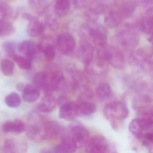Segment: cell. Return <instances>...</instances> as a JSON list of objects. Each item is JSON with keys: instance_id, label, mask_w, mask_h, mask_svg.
<instances>
[{"instance_id": "484cf974", "label": "cell", "mask_w": 153, "mask_h": 153, "mask_svg": "<svg viewBox=\"0 0 153 153\" xmlns=\"http://www.w3.org/2000/svg\"><path fill=\"white\" fill-rule=\"evenodd\" d=\"M122 17L119 12L111 11L105 15L104 22L109 27H114L118 26L121 22Z\"/></svg>"}, {"instance_id": "f1b7e54d", "label": "cell", "mask_w": 153, "mask_h": 153, "mask_svg": "<svg viewBox=\"0 0 153 153\" xmlns=\"http://www.w3.org/2000/svg\"><path fill=\"white\" fill-rule=\"evenodd\" d=\"M30 7L39 15L44 13L47 8V0H28Z\"/></svg>"}, {"instance_id": "6da1fadb", "label": "cell", "mask_w": 153, "mask_h": 153, "mask_svg": "<svg viewBox=\"0 0 153 153\" xmlns=\"http://www.w3.org/2000/svg\"><path fill=\"white\" fill-rule=\"evenodd\" d=\"M79 35L83 40L92 42L99 48L106 44L108 32L102 25L90 22L79 28Z\"/></svg>"}, {"instance_id": "7c38bea8", "label": "cell", "mask_w": 153, "mask_h": 153, "mask_svg": "<svg viewBox=\"0 0 153 153\" xmlns=\"http://www.w3.org/2000/svg\"><path fill=\"white\" fill-rule=\"evenodd\" d=\"M71 137L74 139L78 146L86 145L90 139L88 130L81 124L76 123L71 127Z\"/></svg>"}, {"instance_id": "ac0fdd59", "label": "cell", "mask_w": 153, "mask_h": 153, "mask_svg": "<svg viewBox=\"0 0 153 153\" xmlns=\"http://www.w3.org/2000/svg\"><path fill=\"white\" fill-rule=\"evenodd\" d=\"M18 50L19 53L24 56L33 60L36 55L37 51H38L37 45L32 41L25 40L19 44Z\"/></svg>"}, {"instance_id": "e575fe53", "label": "cell", "mask_w": 153, "mask_h": 153, "mask_svg": "<svg viewBox=\"0 0 153 153\" xmlns=\"http://www.w3.org/2000/svg\"><path fill=\"white\" fill-rule=\"evenodd\" d=\"M16 142L12 139H7L5 140L2 146V150L5 153H16L18 150Z\"/></svg>"}, {"instance_id": "9c48e42d", "label": "cell", "mask_w": 153, "mask_h": 153, "mask_svg": "<svg viewBox=\"0 0 153 153\" xmlns=\"http://www.w3.org/2000/svg\"><path fill=\"white\" fill-rule=\"evenodd\" d=\"M23 17L28 22L27 27V33L29 36L33 38L38 37L46 29L45 24L40 21L35 16L29 13H25L23 14Z\"/></svg>"}, {"instance_id": "603a6c76", "label": "cell", "mask_w": 153, "mask_h": 153, "mask_svg": "<svg viewBox=\"0 0 153 153\" xmlns=\"http://www.w3.org/2000/svg\"><path fill=\"white\" fill-rule=\"evenodd\" d=\"M137 7L135 0H126L123 1L120 7V15L122 18H128L135 12Z\"/></svg>"}, {"instance_id": "ffe728a7", "label": "cell", "mask_w": 153, "mask_h": 153, "mask_svg": "<svg viewBox=\"0 0 153 153\" xmlns=\"http://www.w3.org/2000/svg\"><path fill=\"white\" fill-rule=\"evenodd\" d=\"M79 115L89 116L95 113L97 108L95 105L89 100L80 97L76 101Z\"/></svg>"}, {"instance_id": "d4e9b609", "label": "cell", "mask_w": 153, "mask_h": 153, "mask_svg": "<svg viewBox=\"0 0 153 153\" xmlns=\"http://www.w3.org/2000/svg\"><path fill=\"white\" fill-rule=\"evenodd\" d=\"M54 12L59 16L66 15L69 11L70 3L69 0H55L53 5Z\"/></svg>"}, {"instance_id": "9a60e30c", "label": "cell", "mask_w": 153, "mask_h": 153, "mask_svg": "<svg viewBox=\"0 0 153 153\" xmlns=\"http://www.w3.org/2000/svg\"><path fill=\"white\" fill-rule=\"evenodd\" d=\"M78 147L77 143L72 137H64L59 144L51 149L53 153H73Z\"/></svg>"}, {"instance_id": "60d3db41", "label": "cell", "mask_w": 153, "mask_h": 153, "mask_svg": "<svg viewBox=\"0 0 153 153\" xmlns=\"http://www.w3.org/2000/svg\"><path fill=\"white\" fill-rule=\"evenodd\" d=\"M25 85L23 83H19L17 85L16 88L18 91H22L25 88Z\"/></svg>"}, {"instance_id": "8d00e7d4", "label": "cell", "mask_w": 153, "mask_h": 153, "mask_svg": "<svg viewBox=\"0 0 153 153\" xmlns=\"http://www.w3.org/2000/svg\"><path fill=\"white\" fill-rule=\"evenodd\" d=\"M16 45L13 42H7L3 44V48L8 55L13 58L16 54Z\"/></svg>"}, {"instance_id": "1f68e13d", "label": "cell", "mask_w": 153, "mask_h": 153, "mask_svg": "<svg viewBox=\"0 0 153 153\" xmlns=\"http://www.w3.org/2000/svg\"><path fill=\"white\" fill-rule=\"evenodd\" d=\"M5 102L8 107L17 108L21 103V98L17 93L12 92L6 97Z\"/></svg>"}, {"instance_id": "d6986e66", "label": "cell", "mask_w": 153, "mask_h": 153, "mask_svg": "<svg viewBox=\"0 0 153 153\" xmlns=\"http://www.w3.org/2000/svg\"><path fill=\"white\" fill-rule=\"evenodd\" d=\"M2 129L5 133L20 134L25 131L26 127L24 122L16 119L4 123L2 126Z\"/></svg>"}, {"instance_id": "f546056e", "label": "cell", "mask_w": 153, "mask_h": 153, "mask_svg": "<svg viewBox=\"0 0 153 153\" xmlns=\"http://www.w3.org/2000/svg\"><path fill=\"white\" fill-rule=\"evenodd\" d=\"M14 10L10 4L5 1H0V16L8 20L13 17Z\"/></svg>"}, {"instance_id": "836d02e7", "label": "cell", "mask_w": 153, "mask_h": 153, "mask_svg": "<svg viewBox=\"0 0 153 153\" xmlns=\"http://www.w3.org/2000/svg\"><path fill=\"white\" fill-rule=\"evenodd\" d=\"M152 16L143 19L140 21L139 28L140 31L146 34H152L153 29Z\"/></svg>"}, {"instance_id": "4316f807", "label": "cell", "mask_w": 153, "mask_h": 153, "mask_svg": "<svg viewBox=\"0 0 153 153\" xmlns=\"http://www.w3.org/2000/svg\"><path fill=\"white\" fill-rule=\"evenodd\" d=\"M38 51L44 53L46 59L50 61H52L54 59L56 54L55 48L51 44L45 45L41 43L37 45Z\"/></svg>"}, {"instance_id": "5bb4252c", "label": "cell", "mask_w": 153, "mask_h": 153, "mask_svg": "<svg viewBox=\"0 0 153 153\" xmlns=\"http://www.w3.org/2000/svg\"><path fill=\"white\" fill-rule=\"evenodd\" d=\"M78 55L85 66L88 65L94 58V49L92 45L85 40L80 42Z\"/></svg>"}, {"instance_id": "2e32d148", "label": "cell", "mask_w": 153, "mask_h": 153, "mask_svg": "<svg viewBox=\"0 0 153 153\" xmlns=\"http://www.w3.org/2000/svg\"><path fill=\"white\" fill-rule=\"evenodd\" d=\"M32 85L44 91L45 94H52L50 92L49 75L47 71H40L35 74L33 77Z\"/></svg>"}, {"instance_id": "f35d334b", "label": "cell", "mask_w": 153, "mask_h": 153, "mask_svg": "<svg viewBox=\"0 0 153 153\" xmlns=\"http://www.w3.org/2000/svg\"><path fill=\"white\" fill-rule=\"evenodd\" d=\"M73 7L75 8L79 9L85 7L88 2V0H71Z\"/></svg>"}, {"instance_id": "8992f818", "label": "cell", "mask_w": 153, "mask_h": 153, "mask_svg": "<svg viewBox=\"0 0 153 153\" xmlns=\"http://www.w3.org/2000/svg\"><path fill=\"white\" fill-rule=\"evenodd\" d=\"M64 130L62 126L53 121H44L42 125V140H50L62 136Z\"/></svg>"}, {"instance_id": "ba28073f", "label": "cell", "mask_w": 153, "mask_h": 153, "mask_svg": "<svg viewBox=\"0 0 153 153\" xmlns=\"http://www.w3.org/2000/svg\"><path fill=\"white\" fill-rule=\"evenodd\" d=\"M48 73L49 88L51 93L62 92L67 89L68 82L62 71L58 69H53Z\"/></svg>"}, {"instance_id": "52a82bcc", "label": "cell", "mask_w": 153, "mask_h": 153, "mask_svg": "<svg viewBox=\"0 0 153 153\" xmlns=\"http://www.w3.org/2000/svg\"><path fill=\"white\" fill-rule=\"evenodd\" d=\"M129 61L131 65L143 70L152 68V57L142 50L133 51L129 56Z\"/></svg>"}, {"instance_id": "ab89813d", "label": "cell", "mask_w": 153, "mask_h": 153, "mask_svg": "<svg viewBox=\"0 0 153 153\" xmlns=\"http://www.w3.org/2000/svg\"><path fill=\"white\" fill-rule=\"evenodd\" d=\"M99 6L104 8L106 7L111 6L115 3L118 0H97Z\"/></svg>"}, {"instance_id": "7a4b0ae2", "label": "cell", "mask_w": 153, "mask_h": 153, "mask_svg": "<svg viewBox=\"0 0 153 153\" xmlns=\"http://www.w3.org/2000/svg\"><path fill=\"white\" fill-rule=\"evenodd\" d=\"M97 56L116 69L122 70L125 67V57L123 53L112 45L106 44L98 48Z\"/></svg>"}, {"instance_id": "83f0119b", "label": "cell", "mask_w": 153, "mask_h": 153, "mask_svg": "<svg viewBox=\"0 0 153 153\" xmlns=\"http://www.w3.org/2000/svg\"><path fill=\"white\" fill-rule=\"evenodd\" d=\"M15 27L8 20L0 18V37L9 36L14 33Z\"/></svg>"}, {"instance_id": "4fadbf2b", "label": "cell", "mask_w": 153, "mask_h": 153, "mask_svg": "<svg viewBox=\"0 0 153 153\" xmlns=\"http://www.w3.org/2000/svg\"><path fill=\"white\" fill-rule=\"evenodd\" d=\"M79 116L76 102L67 101L62 104L59 110L61 118L67 120H74Z\"/></svg>"}, {"instance_id": "74e56055", "label": "cell", "mask_w": 153, "mask_h": 153, "mask_svg": "<svg viewBox=\"0 0 153 153\" xmlns=\"http://www.w3.org/2000/svg\"><path fill=\"white\" fill-rule=\"evenodd\" d=\"M47 25H49L50 29L52 30H56L59 26V22L57 19L53 17H49L47 19Z\"/></svg>"}, {"instance_id": "d590c367", "label": "cell", "mask_w": 153, "mask_h": 153, "mask_svg": "<svg viewBox=\"0 0 153 153\" xmlns=\"http://www.w3.org/2000/svg\"><path fill=\"white\" fill-rule=\"evenodd\" d=\"M137 6L143 8L149 15L153 14V0H135Z\"/></svg>"}, {"instance_id": "cb8c5ba5", "label": "cell", "mask_w": 153, "mask_h": 153, "mask_svg": "<svg viewBox=\"0 0 153 153\" xmlns=\"http://www.w3.org/2000/svg\"><path fill=\"white\" fill-rule=\"evenodd\" d=\"M95 94L97 98L102 100H106L112 97L113 91L108 83L103 82L99 84L97 87Z\"/></svg>"}, {"instance_id": "5b68a950", "label": "cell", "mask_w": 153, "mask_h": 153, "mask_svg": "<svg viewBox=\"0 0 153 153\" xmlns=\"http://www.w3.org/2000/svg\"><path fill=\"white\" fill-rule=\"evenodd\" d=\"M115 39L120 47L125 50H132L138 45L139 36L134 29L126 28L117 34Z\"/></svg>"}, {"instance_id": "3957f363", "label": "cell", "mask_w": 153, "mask_h": 153, "mask_svg": "<svg viewBox=\"0 0 153 153\" xmlns=\"http://www.w3.org/2000/svg\"><path fill=\"white\" fill-rule=\"evenodd\" d=\"M103 112L105 118L112 122L124 120L129 114L128 109L126 105L119 101H113L106 104Z\"/></svg>"}, {"instance_id": "4dcf8cb0", "label": "cell", "mask_w": 153, "mask_h": 153, "mask_svg": "<svg viewBox=\"0 0 153 153\" xmlns=\"http://www.w3.org/2000/svg\"><path fill=\"white\" fill-rule=\"evenodd\" d=\"M12 59L21 69L30 70L32 68V60L25 56L16 54Z\"/></svg>"}, {"instance_id": "277c9868", "label": "cell", "mask_w": 153, "mask_h": 153, "mask_svg": "<svg viewBox=\"0 0 153 153\" xmlns=\"http://www.w3.org/2000/svg\"><path fill=\"white\" fill-rule=\"evenodd\" d=\"M130 131L140 141L149 134L153 133V117H140L131 122Z\"/></svg>"}, {"instance_id": "8fae6325", "label": "cell", "mask_w": 153, "mask_h": 153, "mask_svg": "<svg viewBox=\"0 0 153 153\" xmlns=\"http://www.w3.org/2000/svg\"><path fill=\"white\" fill-rule=\"evenodd\" d=\"M76 42L73 36L69 33H63L58 36L56 41V47L63 55L71 54L76 48Z\"/></svg>"}, {"instance_id": "d6a6232c", "label": "cell", "mask_w": 153, "mask_h": 153, "mask_svg": "<svg viewBox=\"0 0 153 153\" xmlns=\"http://www.w3.org/2000/svg\"><path fill=\"white\" fill-rule=\"evenodd\" d=\"M1 70L5 76H12L15 70L14 62L7 59L2 60L1 63Z\"/></svg>"}, {"instance_id": "30bf717a", "label": "cell", "mask_w": 153, "mask_h": 153, "mask_svg": "<svg viewBox=\"0 0 153 153\" xmlns=\"http://www.w3.org/2000/svg\"><path fill=\"white\" fill-rule=\"evenodd\" d=\"M86 151L88 153H109L110 146L108 140L102 135L90 138L86 145Z\"/></svg>"}, {"instance_id": "7402d4cb", "label": "cell", "mask_w": 153, "mask_h": 153, "mask_svg": "<svg viewBox=\"0 0 153 153\" xmlns=\"http://www.w3.org/2000/svg\"><path fill=\"white\" fill-rule=\"evenodd\" d=\"M23 98L25 102L32 103L37 101L40 97V89L33 85H27L23 89Z\"/></svg>"}, {"instance_id": "e0dca14e", "label": "cell", "mask_w": 153, "mask_h": 153, "mask_svg": "<svg viewBox=\"0 0 153 153\" xmlns=\"http://www.w3.org/2000/svg\"><path fill=\"white\" fill-rule=\"evenodd\" d=\"M58 100L52 94H45L37 106L41 112L50 113L55 110L58 105Z\"/></svg>"}, {"instance_id": "44dd1931", "label": "cell", "mask_w": 153, "mask_h": 153, "mask_svg": "<svg viewBox=\"0 0 153 153\" xmlns=\"http://www.w3.org/2000/svg\"><path fill=\"white\" fill-rule=\"evenodd\" d=\"M105 61L98 57V59L95 60H92L89 64L85 66L87 72L91 75H102L105 73L106 67Z\"/></svg>"}]
</instances>
